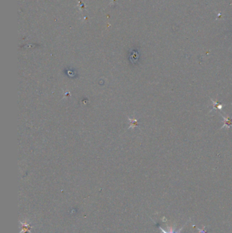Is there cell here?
I'll return each mask as SVG.
<instances>
[{
    "instance_id": "cell-2",
    "label": "cell",
    "mask_w": 232,
    "mask_h": 233,
    "mask_svg": "<svg viewBox=\"0 0 232 233\" xmlns=\"http://www.w3.org/2000/svg\"><path fill=\"white\" fill-rule=\"evenodd\" d=\"M212 102H213V104H214V107H215V108H218L219 109H222L223 106H222V104H220V103H219V102H215V101H214V100H212Z\"/></svg>"
},
{
    "instance_id": "cell-1",
    "label": "cell",
    "mask_w": 232,
    "mask_h": 233,
    "mask_svg": "<svg viewBox=\"0 0 232 233\" xmlns=\"http://www.w3.org/2000/svg\"><path fill=\"white\" fill-rule=\"evenodd\" d=\"M224 119V125H223L222 128H232V119L229 117V116H225L223 115H222Z\"/></svg>"
},
{
    "instance_id": "cell-3",
    "label": "cell",
    "mask_w": 232,
    "mask_h": 233,
    "mask_svg": "<svg viewBox=\"0 0 232 233\" xmlns=\"http://www.w3.org/2000/svg\"><path fill=\"white\" fill-rule=\"evenodd\" d=\"M183 228H181L180 230H179V231H177V232H174L173 231H172V230H171V231H170V232H165V231H164V230H163L162 228H160V230H161V231L163 233H180V231H181V230H182Z\"/></svg>"
}]
</instances>
